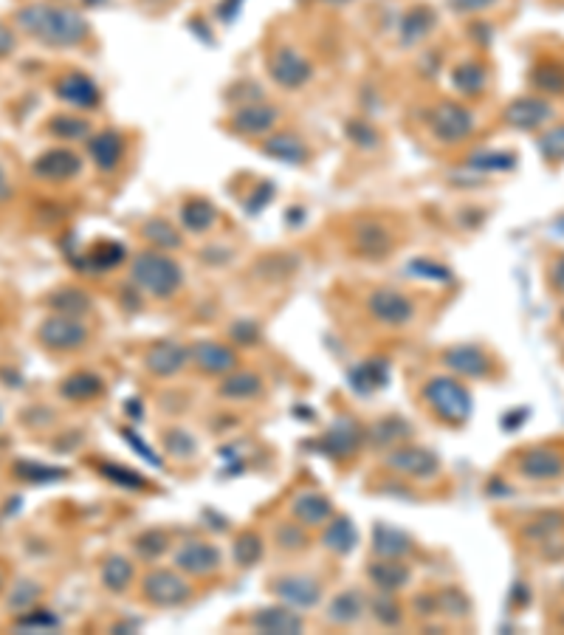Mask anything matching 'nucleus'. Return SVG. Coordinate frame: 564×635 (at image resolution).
<instances>
[{
	"label": "nucleus",
	"mask_w": 564,
	"mask_h": 635,
	"mask_svg": "<svg viewBox=\"0 0 564 635\" xmlns=\"http://www.w3.org/2000/svg\"><path fill=\"white\" fill-rule=\"evenodd\" d=\"M15 23L20 32H26L51 48H74L85 43L91 34L85 17L68 6H54V3L23 6L15 15Z\"/></svg>",
	"instance_id": "f257e3e1"
},
{
	"label": "nucleus",
	"mask_w": 564,
	"mask_h": 635,
	"mask_svg": "<svg viewBox=\"0 0 564 635\" xmlns=\"http://www.w3.org/2000/svg\"><path fill=\"white\" fill-rule=\"evenodd\" d=\"M130 277L139 291H144L147 297H156V300H167L184 286V269L178 266V260L158 249L136 254L130 263Z\"/></svg>",
	"instance_id": "f03ea898"
},
{
	"label": "nucleus",
	"mask_w": 564,
	"mask_h": 635,
	"mask_svg": "<svg viewBox=\"0 0 564 635\" xmlns=\"http://www.w3.org/2000/svg\"><path fill=\"white\" fill-rule=\"evenodd\" d=\"M423 396L429 401V407L449 424H463L469 421L471 415V393L455 379H429V384L423 387Z\"/></svg>",
	"instance_id": "7ed1b4c3"
},
{
	"label": "nucleus",
	"mask_w": 564,
	"mask_h": 635,
	"mask_svg": "<svg viewBox=\"0 0 564 635\" xmlns=\"http://www.w3.org/2000/svg\"><path fill=\"white\" fill-rule=\"evenodd\" d=\"M88 328L79 317H68V314H54V317L43 319V325L37 328V339L40 345L57 353H71L79 350L88 342Z\"/></svg>",
	"instance_id": "20e7f679"
},
{
	"label": "nucleus",
	"mask_w": 564,
	"mask_h": 635,
	"mask_svg": "<svg viewBox=\"0 0 564 635\" xmlns=\"http://www.w3.org/2000/svg\"><path fill=\"white\" fill-rule=\"evenodd\" d=\"M268 74L285 91H299L302 85H308V80L314 77V68L299 54L297 48L280 46L274 48V54L268 60Z\"/></svg>",
	"instance_id": "39448f33"
},
{
	"label": "nucleus",
	"mask_w": 564,
	"mask_h": 635,
	"mask_svg": "<svg viewBox=\"0 0 564 635\" xmlns=\"http://www.w3.org/2000/svg\"><path fill=\"white\" fill-rule=\"evenodd\" d=\"M474 130V113L460 102H440L432 113V133L443 144H460Z\"/></svg>",
	"instance_id": "423d86ee"
},
{
	"label": "nucleus",
	"mask_w": 564,
	"mask_h": 635,
	"mask_svg": "<svg viewBox=\"0 0 564 635\" xmlns=\"http://www.w3.org/2000/svg\"><path fill=\"white\" fill-rule=\"evenodd\" d=\"M367 311L373 314L376 322L390 325V328L409 325L412 317H415L412 300H409L404 291H395V288H378V291H373L370 300H367Z\"/></svg>",
	"instance_id": "0eeeda50"
},
{
	"label": "nucleus",
	"mask_w": 564,
	"mask_h": 635,
	"mask_svg": "<svg viewBox=\"0 0 564 635\" xmlns=\"http://www.w3.org/2000/svg\"><path fill=\"white\" fill-rule=\"evenodd\" d=\"M141 593L147 602L158 604V607H175V604L187 602L192 596V588L187 579L175 571H153L150 576H144Z\"/></svg>",
	"instance_id": "6e6552de"
},
{
	"label": "nucleus",
	"mask_w": 564,
	"mask_h": 635,
	"mask_svg": "<svg viewBox=\"0 0 564 635\" xmlns=\"http://www.w3.org/2000/svg\"><path fill=\"white\" fill-rule=\"evenodd\" d=\"M553 119V105L539 96H519L505 108V125L517 130H539Z\"/></svg>",
	"instance_id": "1a4fd4ad"
},
{
	"label": "nucleus",
	"mask_w": 564,
	"mask_h": 635,
	"mask_svg": "<svg viewBox=\"0 0 564 635\" xmlns=\"http://www.w3.org/2000/svg\"><path fill=\"white\" fill-rule=\"evenodd\" d=\"M387 466L392 472H401L407 477H421V480H429V477L438 475L440 461L429 452V449H421V446H409V449H395L392 455H387Z\"/></svg>",
	"instance_id": "9d476101"
},
{
	"label": "nucleus",
	"mask_w": 564,
	"mask_h": 635,
	"mask_svg": "<svg viewBox=\"0 0 564 635\" xmlns=\"http://www.w3.org/2000/svg\"><path fill=\"white\" fill-rule=\"evenodd\" d=\"M280 122V108L268 105V102H249L243 108L232 113V127L243 136H266L271 127Z\"/></svg>",
	"instance_id": "9b49d317"
},
{
	"label": "nucleus",
	"mask_w": 564,
	"mask_h": 635,
	"mask_svg": "<svg viewBox=\"0 0 564 635\" xmlns=\"http://www.w3.org/2000/svg\"><path fill=\"white\" fill-rule=\"evenodd\" d=\"M189 362V348H184L181 342H175V339H161L156 342L153 348L147 350V356H144V365L150 373H156V376H175V373H181Z\"/></svg>",
	"instance_id": "f8f14e48"
},
{
	"label": "nucleus",
	"mask_w": 564,
	"mask_h": 635,
	"mask_svg": "<svg viewBox=\"0 0 564 635\" xmlns=\"http://www.w3.org/2000/svg\"><path fill=\"white\" fill-rule=\"evenodd\" d=\"M175 565H178V571L192 573V576H209L212 571H218L220 554L215 545H209L204 540H192L178 548Z\"/></svg>",
	"instance_id": "ddd939ff"
},
{
	"label": "nucleus",
	"mask_w": 564,
	"mask_h": 635,
	"mask_svg": "<svg viewBox=\"0 0 564 635\" xmlns=\"http://www.w3.org/2000/svg\"><path fill=\"white\" fill-rule=\"evenodd\" d=\"M82 170V159H79L74 150H65V147H57V150H46L40 159L32 164V173L43 181H68L74 178Z\"/></svg>",
	"instance_id": "4468645a"
},
{
	"label": "nucleus",
	"mask_w": 564,
	"mask_h": 635,
	"mask_svg": "<svg viewBox=\"0 0 564 635\" xmlns=\"http://www.w3.org/2000/svg\"><path fill=\"white\" fill-rule=\"evenodd\" d=\"M54 94L60 96L63 102H68V105L79 108V111H88V108L99 105V85L91 77L79 74V71H71V74L60 77L57 85H54Z\"/></svg>",
	"instance_id": "2eb2a0df"
},
{
	"label": "nucleus",
	"mask_w": 564,
	"mask_h": 635,
	"mask_svg": "<svg viewBox=\"0 0 564 635\" xmlns=\"http://www.w3.org/2000/svg\"><path fill=\"white\" fill-rule=\"evenodd\" d=\"M189 359L201 367L204 373H212V376L229 373V370H235L237 367L235 350L226 348V345H220V342H209V339H204V342H195V345L189 348Z\"/></svg>",
	"instance_id": "dca6fc26"
},
{
	"label": "nucleus",
	"mask_w": 564,
	"mask_h": 635,
	"mask_svg": "<svg viewBox=\"0 0 564 635\" xmlns=\"http://www.w3.org/2000/svg\"><path fill=\"white\" fill-rule=\"evenodd\" d=\"M519 472L528 480H553V477L564 475V461L559 452L539 446V449H528L519 458Z\"/></svg>",
	"instance_id": "f3484780"
},
{
	"label": "nucleus",
	"mask_w": 564,
	"mask_h": 635,
	"mask_svg": "<svg viewBox=\"0 0 564 635\" xmlns=\"http://www.w3.org/2000/svg\"><path fill=\"white\" fill-rule=\"evenodd\" d=\"M274 593L294 607H314L322 599V588L311 576H282L274 582Z\"/></svg>",
	"instance_id": "a211bd4d"
},
{
	"label": "nucleus",
	"mask_w": 564,
	"mask_h": 635,
	"mask_svg": "<svg viewBox=\"0 0 564 635\" xmlns=\"http://www.w3.org/2000/svg\"><path fill=\"white\" fill-rule=\"evenodd\" d=\"M88 153H91V159L99 170H116L122 159H125V139H122V133H116V130H102V133H96L94 139L88 142Z\"/></svg>",
	"instance_id": "6ab92c4d"
},
{
	"label": "nucleus",
	"mask_w": 564,
	"mask_h": 635,
	"mask_svg": "<svg viewBox=\"0 0 564 635\" xmlns=\"http://www.w3.org/2000/svg\"><path fill=\"white\" fill-rule=\"evenodd\" d=\"M251 627L266 635H297L302 633L305 621L299 619L294 610H285V607H266V610H260V613L251 619Z\"/></svg>",
	"instance_id": "aec40b11"
},
{
	"label": "nucleus",
	"mask_w": 564,
	"mask_h": 635,
	"mask_svg": "<svg viewBox=\"0 0 564 635\" xmlns=\"http://www.w3.org/2000/svg\"><path fill=\"white\" fill-rule=\"evenodd\" d=\"M443 362L466 379H480L488 373V356L474 345H457L443 353Z\"/></svg>",
	"instance_id": "412c9836"
},
{
	"label": "nucleus",
	"mask_w": 564,
	"mask_h": 635,
	"mask_svg": "<svg viewBox=\"0 0 564 635\" xmlns=\"http://www.w3.org/2000/svg\"><path fill=\"white\" fill-rule=\"evenodd\" d=\"M294 517H297V523L302 525H322L325 520H330V514H333V506H330V500L325 494L319 492H302L294 500Z\"/></svg>",
	"instance_id": "4be33fe9"
},
{
	"label": "nucleus",
	"mask_w": 564,
	"mask_h": 635,
	"mask_svg": "<svg viewBox=\"0 0 564 635\" xmlns=\"http://www.w3.org/2000/svg\"><path fill=\"white\" fill-rule=\"evenodd\" d=\"M263 150L271 159L288 161V164H302L308 159V147L302 144L297 133H274L263 142Z\"/></svg>",
	"instance_id": "5701e85b"
},
{
	"label": "nucleus",
	"mask_w": 564,
	"mask_h": 635,
	"mask_svg": "<svg viewBox=\"0 0 564 635\" xmlns=\"http://www.w3.org/2000/svg\"><path fill=\"white\" fill-rule=\"evenodd\" d=\"M215 221H218V209L212 207L209 201H204V198H192L181 209V223H184V229L192 232V235L209 232L215 226Z\"/></svg>",
	"instance_id": "b1692460"
},
{
	"label": "nucleus",
	"mask_w": 564,
	"mask_h": 635,
	"mask_svg": "<svg viewBox=\"0 0 564 635\" xmlns=\"http://www.w3.org/2000/svg\"><path fill=\"white\" fill-rule=\"evenodd\" d=\"M356 444H359V427H356V421H350V418L336 421L333 429H328V435H325V449H328L333 458L353 455Z\"/></svg>",
	"instance_id": "393cba45"
},
{
	"label": "nucleus",
	"mask_w": 564,
	"mask_h": 635,
	"mask_svg": "<svg viewBox=\"0 0 564 635\" xmlns=\"http://www.w3.org/2000/svg\"><path fill=\"white\" fill-rule=\"evenodd\" d=\"M370 579H373V585H376L378 590L392 593V590H398L407 585L409 568L407 565H401L398 559H384V562H376V565L370 568Z\"/></svg>",
	"instance_id": "a878e982"
},
{
	"label": "nucleus",
	"mask_w": 564,
	"mask_h": 635,
	"mask_svg": "<svg viewBox=\"0 0 564 635\" xmlns=\"http://www.w3.org/2000/svg\"><path fill=\"white\" fill-rule=\"evenodd\" d=\"M435 29V12L429 9V6H418V9H412L407 17H404V23H401V43L404 46H415V43H421L426 34Z\"/></svg>",
	"instance_id": "bb28decb"
},
{
	"label": "nucleus",
	"mask_w": 564,
	"mask_h": 635,
	"mask_svg": "<svg viewBox=\"0 0 564 635\" xmlns=\"http://www.w3.org/2000/svg\"><path fill=\"white\" fill-rule=\"evenodd\" d=\"M322 540H325V548H330L333 554L345 556L356 548V528H353V523L347 517H336L328 525V531H325Z\"/></svg>",
	"instance_id": "cd10ccee"
},
{
	"label": "nucleus",
	"mask_w": 564,
	"mask_h": 635,
	"mask_svg": "<svg viewBox=\"0 0 564 635\" xmlns=\"http://www.w3.org/2000/svg\"><path fill=\"white\" fill-rule=\"evenodd\" d=\"M361 610H364V604H361L359 590H345L330 602L328 619L333 624H353V621H359Z\"/></svg>",
	"instance_id": "c85d7f7f"
},
{
	"label": "nucleus",
	"mask_w": 564,
	"mask_h": 635,
	"mask_svg": "<svg viewBox=\"0 0 564 635\" xmlns=\"http://www.w3.org/2000/svg\"><path fill=\"white\" fill-rule=\"evenodd\" d=\"M133 582V565L127 562L125 556H108L102 565V585L110 593H122Z\"/></svg>",
	"instance_id": "c756f323"
},
{
	"label": "nucleus",
	"mask_w": 564,
	"mask_h": 635,
	"mask_svg": "<svg viewBox=\"0 0 564 635\" xmlns=\"http://www.w3.org/2000/svg\"><path fill=\"white\" fill-rule=\"evenodd\" d=\"M373 548H376V554L384 556V559H398V556L407 554L412 545H409V537H404L401 531L387 528V525H378L376 537H373Z\"/></svg>",
	"instance_id": "7c9ffc66"
},
{
	"label": "nucleus",
	"mask_w": 564,
	"mask_h": 635,
	"mask_svg": "<svg viewBox=\"0 0 564 635\" xmlns=\"http://www.w3.org/2000/svg\"><path fill=\"white\" fill-rule=\"evenodd\" d=\"M48 130H51L57 139L79 142V139H88V136H91V122H88V119H79V116H71V113H63V116H54V119L48 122Z\"/></svg>",
	"instance_id": "2f4dec72"
},
{
	"label": "nucleus",
	"mask_w": 564,
	"mask_h": 635,
	"mask_svg": "<svg viewBox=\"0 0 564 635\" xmlns=\"http://www.w3.org/2000/svg\"><path fill=\"white\" fill-rule=\"evenodd\" d=\"M452 82H455V88L463 96H480L483 88H486V68L477 63L457 65Z\"/></svg>",
	"instance_id": "473e14b6"
},
{
	"label": "nucleus",
	"mask_w": 564,
	"mask_h": 635,
	"mask_svg": "<svg viewBox=\"0 0 564 635\" xmlns=\"http://www.w3.org/2000/svg\"><path fill=\"white\" fill-rule=\"evenodd\" d=\"M263 390V379L257 376V373H235V376H229V379L220 384V396L226 398H254L257 393Z\"/></svg>",
	"instance_id": "72a5a7b5"
},
{
	"label": "nucleus",
	"mask_w": 564,
	"mask_h": 635,
	"mask_svg": "<svg viewBox=\"0 0 564 635\" xmlns=\"http://www.w3.org/2000/svg\"><path fill=\"white\" fill-rule=\"evenodd\" d=\"M60 393L71 401H85V398H94L102 393V379L94 373H77V376H68L63 381Z\"/></svg>",
	"instance_id": "f704fd0d"
},
{
	"label": "nucleus",
	"mask_w": 564,
	"mask_h": 635,
	"mask_svg": "<svg viewBox=\"0 0 564 635\" xmlns=\"http://www.w3.org/2000/svg\"><path fill=\"white\" fill-rule=\"evenodd\" d=\"M48 302H51V308H54L57 314H68V317H82V314L91 308L88 294H85V291H77V288H63V291H57Z\"/></svg>",
	"instance_id": "c9c22d12"
},
{
	"label": "nucleus",
	"mask_w": 564,
	"mask_h": 635,
	"mask_svg": "<svg viewBox=\"0 0 564 635\" xmlns=\"http://www.w3.org/2000/svg\"><path fill=\"white\" fill-rule=\"evenodd\" d=\"M144 238L150 240L156 249H181V235L175 232L170 223L164 221H150L144 226Z\"/></svg>",
	"instance_id": "e433bc0d"
},
{
	"label": "nucleus",
	"mask_w": 564,
	"mask_h": 635,
	"mask_svg": "<svg viewBox=\"0 0 564 635\" xmlns=\"http://www.w3.org/2000/svg\"><path fill=\"white\" fill-rule=\"evenodd\" d=\"M533 85L545 94H564V65H539L533 71Z\"/></svg>",
	"instance_id": "4c0bfd02"
},
{
	"label": "nucleus",
	"mask_w": 564,
	"mask_h": 635,
	"mask_svg": "<svg viewBox=\"0 0 564 635\" xmlns=\"http://www.w3.org/2000/svg\"><path fill=\"white\" fill-rule=\"evenodd\" d=\"M15 475L20 480H29V483H51V480H60L65 475V469H54V466H43V463L17 461Z\"/></svg>",
	"instance_id": "58836bf2"
},
{
	"label": "nucleus",
	"mask_w": 564,
	"mask_h": 635,
	"mask_svg": "<svg viewBox=\"0 0 564 635\" xmlns=\"http://www.w3.org/2000/svg\"><path fill=\"white\" fill-rule=\"evenodd\" d=\"M260 554H263V540L257 534H243L235 542V559L240 565H254Z\"/></svg>",
	"instance_id": "ea45409f"
},
{
	"label": "nucleus",
	"mask_w": 564,
	"mask_h": 635,
	"mask_svg": "<svg viewBox=\"0 0 564 635\" xmlns=\"http://www.w3.org/2000/svg\"><path fill=\"white\" fill-rule=\"evenodd\" d=\"M539 150H542L545 159L564 161V125L548 130V133L539 139Z\"/></svg>",
	"instance_id": "a19ab883"
},
{
	"label": "nucleus",
	"mask_w": 564,
	"mask_h": 635,
	"mask_svg": "<svg viewBox=\"0 0 564 635\" xmlns=\"http://www.w3.org/2000/svg\"><path fill=\"white\" fill-rule=\"evenodd\" d=\"M164 446H167V452H173L175 458H189V455H195V438L184 432V429H173L167 438H164Z\"/></svg>",
	"instance_id": "79ce46f5"
},
{
	"label": "nucleus",
	"mask_w": 564,
	"mask_h": 635,
	"mask_svg": "<svg viewBox=\"0 0 564 635\" xmlns=\"http://www.w3.org/2000/svg\"><path fill=\"white\" fill-rule=\"evenodd\" d=\"M167 542H170V537H167L164 531H147L144 537H139L136 548H139L141 556L156 559L158 554H164V551H167Z\"/></svg>",
	"instance_id": "37998d69"
},
{
	"label": "nucleus",
	"mask_w": 564,
	"mask_h": 635,
	"mask_svg": "<svg viewBox=\"0 0 564 635\" xmlns=\"http://www.w3.org/2000/svg\"><path fill=\"white\" fill-rule=\"evenodd\" d=\"M471 167H483V170H511L514 156L511 153H483V156H471Z\"/></svg>",
	"instance_id": "c03bdc74"
},
{
	"label": "nucleus",
	"mask_w": 564,
	"mask_h": 635,
	"mask_svg": "<svg viewBox=\"0 0 564 635\" xmlns=\"http://www.w3.org/2000/svg\"><path fill=\"white\" fill-rule=\"evenodd\" d=\"M37 596H40V588H37V585H32V582H20L15 588V593L9 596V607H15V610H29Z\"/></svg>",
	"instance_id": "a18cd8bd"
},
{
	"label": "nucleus",
	"mask_w": 564,
	"mask_h": 635,
	"mask_svg": "<svg viewBox=\"0 0 564 635\" xmlns=\"http://www.w3.org/2000/svg\"><path fill=\"white\" fill-rule=\"evenodd\" d=\"M102 472H105L110 480H116V483H125V486H130V489H141V486H144V480H141V477H136V472L122 469V466H110V463H105V466H102Z\"/></svg>",
	"instance_id": "49530a36"
},
{
	"label": "nucleus",
	"mask_w": 564,
	"mask_h": 635,
	"mask_svg": "<svg viewBox=\"0 0 564 635\" xmlns=\"http://www.w3.org/2000/svg\"><path fill=\"white\" fill-rule=\"evenodd\" d=\"M494 3H497V0H449L452 12H457V15H477V12L491 9Z\"/></svg>",
	"instance_id": "de8ad7c7"
},
{
	"label": "nucleus",
	"mask_w": 564,
	"mask_h": 635,
	"mask_svg": "<svg viewBox=\"0 0 564 635\" xmlns=\"http://www.w3.org/2000/svg\"><path fill=\"white\" fill-rule=\"evenodd\" d=\"M17 627L20 630H51V627H57V619L54 616H48V613H40V616H23V619L17 621Z\"/></svg>",
	"instance_id": "09e8293b"
},
{
	"label": "nucleus",
	"mask_w": 564,
	"mask_h": 635,
	"mask_svg": "<svg viewBox=\"0 0 564 635\" xmlns=\"http://www.w3.org/2000/svg\"><path fill=\"white\" fill-rule=\"evenodd\" d=\"M17 40H15V32L6 26V23H0V57H9L12 51H15Z\"/></svg>",
	"instance_id": "8fccbe9b"
},
{
	"label": "nucleus",
	"mask_w": 564,
	"mask_h": 635,
	"mask_svg": "<svg viewBox=\"0 0 564 635\" xmlns=\"http://www.w3.org/2000/svg\"><path fill=\"white\" fill-rule=\"evenodd\" d=\"M376 607V616L384 621V624H395V621H398V607L392 602H384V599H381V602H376Z\"/></svg>",
	"instance_id": "3c124183"
},
{
	"label": "nucleus",
	"mask_w": 564,
	"mask_h": 635,
	"mask_svg": "<svg viewBox=\"0 0 564 635\" xmlns=\"http://www.w3.org/2000/svg\"><path fill=\"white\" fill-rule=\"evenodd\" d=\"M550 280H553V286L564 291V254H559L556 260H553V266H550Z\"/></svg>",
	"instance_id": "603ef678"
},
{
	"label": "nucleus",
	"mask_w": 564,
	"mask_h": 635,
	"mask_svg": "<svg viewBox=\"0 0 564 635\" xmlns=\"http://www.w3.org/2000/svg\"><path fill=\"white\" fill-rule=\"evenodd\" d=\"M12 198V181H9V173L6 167L0 164V204H6Z\"/></svg>",
	"instance_id": "864d4df0"
},
{
	"label": "nucleus",
	"mask_w": 564,
	"mask_h": 635,
	"mask_svg": "<svg viewBox=\"0 0 564 635\" xmlns=\"http://www.w3.org/2000/svg\"><path fill=\"white\" fill-rule=\"evenodd\" d=\"M280 540H291L288 542V548H299V545H302V537H299V531H294V528H282Z\"/></svg>",
	"instance_id": "5fc2aeb1"
},
{
	"label": "nucleus",
	"mask_w": 564,
	"mask_h": 635,
	"mask_svg": "<svg viewBox=\"0 0 564 635\" xmlns=\"http://www.w3.org/2000/svg\"><path fill=\"white\" fill-rule=\"evenodd\" d=\"M0 590H3V573H0Z\"/></svg>",
	"instance_id": "6e6d98bb"
}]
</instances>
